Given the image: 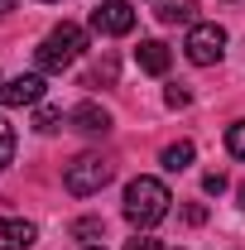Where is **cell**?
Listing matches in <instances>:
<instances>
[{
	"label": "cell",
	"mask_w": 245,
	"mask_h": 250,
	"mask_svg": "<svg viewBox=\"0 0 245 250\" xmlns=\"http://www.w3.org/2000/svg\"><path fill=\"white\" fill-rule=\"evenodd\" d=\"M168 207H173V192H168L163 178L140 173V178H130V183H125V217L135 221L140 231L159 226V221L168 217Z\"/></svg>",
	"instance_id": "obj_1"
},
{
	"label": "cell",
	"mask_w": 245,
	"mask_h": 250,
	"mask_svg": "<svg viewBox=\"0 0 245 250\" xmlns=\"http://www.w3.org/2000/svg\"><path fill=\"white\" fill-rule=\"evenodd\" d=\"M82 48H87V29H82V24H58V29H48V39L34 48L39 72H62V67H72V62L82 58Z\"/></svg>",
	"instance_id": "obj_2"
},
{
	"label": "cell",
	"mask_w": 245,
	"mask_h": 250,
	"mask_svg": "<svg viewBox=\"0 0 245 250\" xmlns=\"http://www.w3.org/2000/svg\"><path fill=\"white\" fill-rule=\"evenodd\" d=\"M106 183H111V159H101V154H77L62 168V188H67L72 197H92V192H101Z\"/></svg>",
	"instance_id": "obj_3"
},
{
	"label": "cell",
	"mask_w": 245,
	"mask_h": 250,
	"mask_svg": "<svg viewBox=\"0 0 245 250\" xmlns=\"http://www.w3.org/2000/svg\"><path fill=\"white\" fill-rule=\"evenodd\" d=\"M183 53H187V62H197V67H216L221 53H226V29H221V24H192Z\"/></svg>",
	"instance_id": "obj_4"
},
{
	"label": "cell",
	"mask_w": 245,
	"mask_h": 250,
	"mask_svg": "<svg viewBox=\"0 0 245 250\" xmlns=\"http://www.w3.org/2000/svg\"><path fill=\"white\" fill-rule=\"evenodd\" d=\"M130 29H135V5L130 0H101L92 10V34L116 39V34H130Z\"/></svg>",
	"instance_id": "obj_5"
},
{
	"label": "cell",
	"mask_w": 245,
	"mask_h": 250,
	"mask_svg": "<svg viewBox=\"0 0 245 250\" xmlns=\"http://www.w3.org/2000/svg\"><path fill=\"white\" fill-rule=\"evenodd\" d=\"M43 101V72H24L0 82V106H39Z\"/></svg>",
	"instance_id": "obj_6"
},
{
	"label": "cell",
	"mask_w": 245,
	"mask_h": 250,
	"mask_svg": "<svg viewBox=\"0 0 245 250\" xmlns=\"http://www.w3.org/2000/svg\"><path fill=\"white\" fill-rule=\"evenodd\" d=\"M67 125H72V130H82V135H106V130H111V111H106V106H96V101H82V106H72V111H67Z\"/></svg>",
	"instance_id": "obj_7"
},
{
	"label": "cell",
	"mask_w": 245,
	"mask_h": 250,
	"mask_svg": "<svg viewBox=\"0 0 245 250\" xmlns=\"http://www.w3.org/2000/svg\"><path fill=\"white\" fill-rule=\"evenodd\" d=\"M39 241V226L20 217H0V250H29Z\"/></svg>",
	"instance_id": "obj_8"
},
{
	"label": "cell",
	"mask_w": 245,
	"mask_h": 250,
	"mask_svg": "<svg viewBox=\"0 0 245 250\" xmlns=\"http://www.w3.org/2000/svg\"><path fill=\"white\" fill-rule=\"evenodd\" d=\"M135 62H140L149 77H163V72H168V62H173V53H168V43H163V39H144V43L135 48Z\"/></svg>",
	"instance_id": "obj_9"
},
{
	"label": "cell",
	"mask_w": 245,
	"mask_h": 250,
	"mask_svg": "<svg viewBox=\"0 0 245 250\" xmlns=\"http://www.w3.org/2000/svg\"><path fill=\"white\" fill-rule=\"evenodd\" d=\"M154 15H159L163 24H187V29L197 24V5H192V0H163Z\"/></svg>",
	"instance_id": "obj_10"
},
{
	"label": "cell",
	"mask_w": 245,
	"mask_h": 250,
	"mask_svg": "<svg viewBox=\"0 0 245 250\" xmlns=\"http://www.w3.org/2000/svg\"><path fill=\"white\" fill-rule=\"evenodd\" d=\"M192 154H197V149H192V140H178V145H168V149L159 154V164H163L168 173H183L187 164H192Z\"/></svg>",
	"instance_id": "obj_11"
},
{
	"label": "cell",
	"mask_w": 245,
	"mask_h": 250,
	"mask_svg": "<svg viewBox=\"0 0 245 250\" xmlns=\"http://www.w3.org/2000/svg\"><path fill=\"white\" fill-rule=\"evenodd\" d=\"M101 236H106V226H101L96 217H82V221H72V241H82V246H96Z\"/></svg>",
	"instance_id": "obj_12"
},
{
	"label": "cell",
	"mask_w": 245,
	"mask_h": 250,
	"mask_svg": "<svg viewBox=\"0 0 245 250\" xmlns=\"http://www.w3.org/2000/svg\"><path fill=\"white\" fill-rule=\"evenodd\" d=\"M10 164H15V125L0 116V173H5Z\"/></svg>",
	"instance_id": "obj_13"
},
{
	"label": "cell",
	"mask_w": 245,
	"mask_h": 250,
	"mask_svg": "<svg viewBox=\"0 0 245 250\" xmlns=\"http://www.w3.org/2000/svg\"><path fill=\"white\" fill-rule=\"evenodd\" d=\"M58 125H62V111H58V106H39V111H34V130H39V135H53Z\"/></svg>",
	"instance_id": "obj_14"
},
{
	"label": "cell",
	"mask_w": 245,
	"mask_h": 250,
	"mask_svg": "<svg viewBox=\"0 0 245 250\" xmlns=\"http://www.w3.org/2000/svg\"><path fill=\"white\" fill-rule=\"evenodd\" d=\"M226 149L236 159H245V121H236V125H226Z\"/></svg>",
	"instance_id": "obj_15"
},
{
	"label": "cell",
	"mask_w": 245,
	"mask_h": 250,
	"mask_svg": "<svg viewBox=\"0 0 245 250\" xmlns=\"http://www.w3.org/2000/svg\"><path fill=\"white\" fill-rule=\"evenodd\" d=\"M163 101H168V106H173V111H178V106H187V101H192V96H187V87H183V82H173V87H168V92H163Z\"/></svg>",
	"instance_id": "obj_16"
},
{
	"label": "cell",
	"mask_w": 245,
	"mask_h": 250,
	"mask_svg": "<svg viewBox=\"0 0 245 250\" xmlns=\"http://www.w3.org/2000/svg\"><path fill=\"white\" fill-rule=\"evenodd\" d=\"M202 192H226V173H221V168H212V173H207V178H202Z\"/></svg>",
	"instance_id": "obj_17"
},
{
	"label": "cell",
	"mask_w": 245,
	"mask_h": 250,
	"mask_svg": "<svg viewBox=\"0 0 245 250\" xmlns=\"http://www.w3.org/2000/svg\"><path fill=\"white\" fill-rule=\"evenodd\" d=\"M125 250H163L154 236H135V241H125Z\"/></svg>",
	"instance_id": "obj_18"
},
{
	"label": "cell",
	"mask_w": 245,
	"mask_h": 250,
	"mask_svg": "<svg viewBox=\"0 0 245 250\" xmlns=\"http://www.w3.org/2000/svg\"><path fill=\"white\" fill-rule=\"evenodd\" d=\"M236 197H241V207H245V183H241V192H236Z\"/></svg>",
	"instance_id": "obj_19"
},
{
	"label": "cell",
	"mask_w": 245,
	"mask_h": 250,
	"mask_svg": "<svg viewBox=\"0 0 245 250\" xmlns=\"http://www.w3.org/2000/svg\"><path fill=\"white\" fill-rule=\"evenodd\" d=\"M82 250H106V246H82Z\"/></svg>",
	"instance_id": "obj_20"
},
{
	"label": "cell",
	"mask_w": 245,
	"mask_h": 250,
	"mask_svg": "<svg viewBox=\"0 0 245 250\" xmlns=\"http://www.w3.org/2000/svg\"><path fill=\"white\" fill-rule=\"evenodd\" d=\"M0 15H5V0H0Z\"/></svg>",
	"instance_id": "obj_21"
},
{
	"label": "cell",
	"mask_w": 245,
	"mask_h": 250,
	"mask_svg": "<svg viewBox=\"0 0 245 250\" xmlns=\"http://www.w3.org/2000/svg\"><path fill=\"white\" fill-rule=\"evenodd\" d=\"M163 250H178V246H163Z\"/></svg>",
	"instance_id": "obj_22"
},
{
	"label": "cell",
	"mask_w": 245,
	"mask_h": 250,
	"mask_svg": "<svg viewBox=\"0 0 245 250\" xmlns=\"http://www.w3.org/2000/svg\"><path fill=\"white\" fill-rule=\"evenodd\" d=\"M48 5H53V0H48Z\"/></svg>",
	"instance_id": "obj_23"
}]
</instances>
